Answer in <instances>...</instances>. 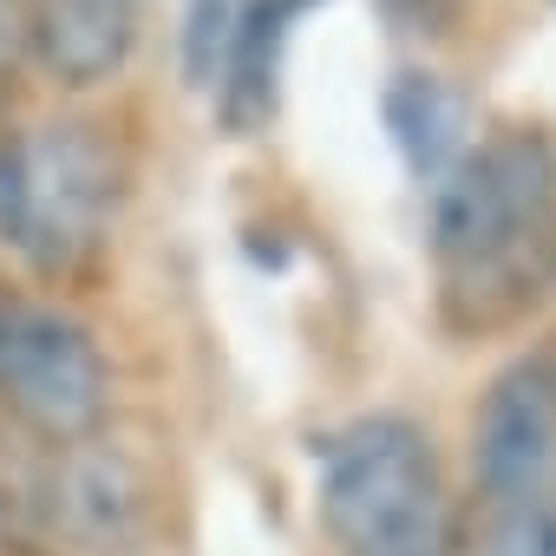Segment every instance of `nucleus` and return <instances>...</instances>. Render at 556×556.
Wrapping results in <instances>:
<instances>
[{"label": "nucleus", "mask_w": 556, "mask_h": 556, "mask_svg": "<svg viewBox=\"0 0 556 556\" xmlns=\"http://www.w3.org/2000/svg\"><path fill=\"white\" fill-rule=\"evenodd\" d=\"M439 321L465 341L523 328L556 295V144L497 131L432 184Z\"/></svg>", "instance_id": "obj_1"}, {"label": "nucleus", "mask_w": 556, "mask_h": 556, "mask_svg": "<svg viewBox=\"0 0 556 556\" xmlns=\"http://www.w3.org/2000/svg\"><path fill=\"white\" fill-rule=\"evenodd\" d=\"M321 523L341 556H458V504L432 439L374 413L321 445Z\"/></svg>", "instance_id": "obj_2"}, {"label": "nucleus", "mask_w": 556, "mask_h": 556, "mask_svg": "<svg viewBox=\"0 0 556 556\" xmlns=\"http://www.w3.org/2000/svg\"><path fill=\"white\" fill-rule=\"evenodd\" d=\"M118 157L92 125H34L0 144V242L47 275L79 268L112 223Z\"/></svg>", "instance_id": "obj_3"}, {"label": "nucleus", "mask_w": 556, "mask_h": 556, "mask_svg": "<svg viewBox=\"0 0 556 556\" xmlns=\"http://www.w3.org/2000/svg\"><path fill=\"white\" fill-rule=\"evenodd\" d=\"M0 400L47 439H86L105 413L99 341L73 315L0 302Z\"/></svg>", "instance_id": "obj_4"}, {"label": "nucleus", "mask_w": 556, "mask_h": 556, "mask_svg": "<svg viewBox=\"0 0 556 556\" xmlns=\"http://www.w3.org/2000/svg\"><path fill=\"white\" fill-rule=\"evenodd\" d=\"M549 458H556V348H530L478 400L471 471H478L484 497L517 504V497L543 491Z\"/></svg>", "instance_id": "obj_5"}, {"label": "nucleus", "mask_w": 556, "mask_h": 556, "mask_svg": "<svg viewBox=\"0 0 556 556\" xmlns=\"http://www.w3.org/2000/svg\"><path fill=\"white\" fill-rule=\"evenodd\" d=\"M321 8V0H242L223 73H216V118L229 138H255L268 131L275 105H282V60L295 27Z\"/></svg>", "instance_id": "obj_6"}, {"label": "nucleus", "mask_w": 556, "mask_h": 556, "mask_svg": "<svg viewBox=\"0 0 556 556\" xmlns=\"http://www.w3.org/2000/svg\"><path fill=\"white\" fill-rule=\"evenodd\" d=\"M138 40V0H34V53L60 86H105Z\"/></svg>", "instance_id": "obj_7"}, {"label": "nucleus", "mask_w": 556, "mask_h": 556, "mask_svg": "<svg viewBox=\"0 0 556 556\" xmlns=\"http://www.w3.org/2000/svg\"><path fill=\"white\" fill-rule=\"evenodd\" d=\"M380 118H387V131H393L413 177L439 184L465 151V99L432 73H400L387 86V99H380Z\"/></svg>", "instance_id": "obj_8"}, {"label": "nucleus", "mask_w": 556, "mask_h": 556, "mask_svg": "<svg viewBox=\"0 0 556 556\" xmlns=\"http://www.w3.org/2000/svg\"><path fill=\"white\" fill-rule=\"evenodd\" d=\"M236 14H242V0H190V8H184V79L197 92H216Z\"/></svg>", "instance_id": "obj_9"}, {"label": "nucleus", "mask_w": 556, "mask_h": 556, "mask_svg": "<svg viewBox=\"0 0 556 556\" xmlns=\"http://www.w3.org/2000/svg\"><path fill=\"white\" fill-rule=\"evenodd\" d=\"M497 556H556V491H530L510 504V523L497 530Z\"/></svg>", "instance_id": "obj_10"}, {"label": "nucleus", "mask_w": 556, "mask_h": 556, "mask_svg": "<svg viewBox=\"0 0 556 556\" xmlns=\"http://www.w3.org/2000/svg\"><path fill=\"white\" fill-rule=\"evenodd\" d=\"M0 53H8V0H0Z\"/></svg>", "instance_id": "obj_11"}]
</instances>
